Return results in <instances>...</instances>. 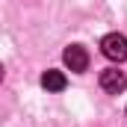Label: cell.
Wrapping results in <instances>:
<instances>
[{
	"label": "cell",
	"instance_id": "cell-1",
	"mask_svg": "<svg viewBox=\"0 0 127 127\" xmlns=\"http://www.w3.org/2000/svg\"><path fill=\"white\" fill-rule=\"evenodd\" d=\"M100 53L112 62H124L127 59V35L121 32H106L100 38Z\"/></svg>",
	"mask_w": 127,
	"mask_h": 127
},
{
	"label": "cell",
	"instance_id": "cell-5",
	"mask_svg": "<svg viewBox=\"0 0 127 127\" xmlns=\"http://www.w3.org/2000/svg\"><path fill=\"white\" fill-rule=\"evenodd\" d=\"M0 80H3V68H0Z\"/></svg>",
	"mask_w": 127,
	"mask_h": 127
},
{
	"label": "cell",
	"instance_id": "cell-2",
	"mask_svg": "<svg viewBox=\"0 0 127 127\" xmlns=\"http://www.w3.org/2000/svg\"><path fill=\"white\" fill-rule=\"evenodd\" d=\"M100 89L109 92V95H121V92L127 89L124 71H118V68H106V71H100Z\"/></svg>",
	"mask_w": 127,
	"mask_h": 127
},
{
	"label": "cell",
	"instance_id": "cell-4",
	"mask_svg": "<svg viewBox=\"0 0 127 127\" xmlns=\"http://www.w3.org/2000/svg\"><path fill=\"white\" fill-rule=\"evenodd\" d=\"M41 86H44L47 92H62V89H65V74H62V71L47 68V71L41 74Z\"/></svg>",
	"mask_w": 127,
	"mask_h": 127
},
{
	"label": "cell",
	"instance_id": "cell-3",
	"mask_svg": "<svg viewBox=\"0 0 127 127\" xmlns=\"http://www.w3.org/2000/svg\"><path fill=\"white\" fill-rule=\"evenodd\" d=\"M62 59H65V65H68L71 71H77V74H83V71L89 68V53H86L83 44H71V47H65Z\"/></svg>",
	"mask_w": 127,
	"mask_h": 127
}]
</instances>
